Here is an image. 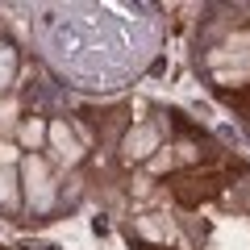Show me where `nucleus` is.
Here are the masks:
<instances>
[{"label":"nucleus","mask_w":250,"mask_h":250,"mask_svg":"<svg viewBox=\"0 0 250 250\" xmlns=\"http://www.w3.org/2000/svg\"><path fill=\"white\" fill-rule=\"evenodd\" d=\"M229 179H233L229 167H217V163H196V167L171 171V175H167V192H171L184 208H200V205H208L213 196H221L225 188H229Z\"/></svg>","instance_id":"f257e3e1"},{"label":"nucleus","mask_w":250,"mask_h":250,"mask_svg":"<svg viewBox=\"0 0 250 250\" xmlns=\"http://www.w3.org/2000/svg\"><path fill=\"white\" fill-rule=\"evenodd\" d=\"M159 142V134L154 129H138V134H129V142H125V150H129V159H142V154H150V146Z\"/></svg>","instance_id":"f03ea898"},{"label":"nucleus","mask_w":250,"mask_h":250,"mask_svg":"<svg viewBox=\"0 0 250 250\" xmlns=\"http://www.w3.org/2000/svg\"><path fill=\"white\" fill-rule=\"evenodd\" d=\"M221 100H225V104H233V108H242V113H250V88H233V92H221Z\"/></svg>","instance_id":"7ed1b4c3"},{"label":"nucleus","mask_w":250,"mask_h":250,"mask_svg":"<svg viewBox=\"0 0 250 250\" xmlns=\"http://www.w3.org/2000/svg\"><path fill=\"white\" fill-rule=\"evenodd\" d=\"M50 138H54V142L62 146V154H67V159H75V138L67 134V129H62V125H50Z\"/></svg>","instance_id":"20e7f679"},{"label":"nucleus","mask_w":250,"mask_h":250,"mask_svg":"<svg viewBox=\"0 0 250 250\" xmlns=\"http://www.w3.org/2000/svg\"><path fill=\"white\" fill-rule=\"evenodd\" d=\"M9 71H13V54H9V50H0V83L9 80Z\"/></svg>","instance_id":"39448f33"},{"label":"nucleus","mask_w":250,"mask_h":250,"mask_svg":"<svg viewBox=\"0 0 250 250\" xmlns=\"http://www.w3.org/2000/svg\"><path fill=\"white\" fill-rule=\"evenodd\" d=\"M9 184H13V179H9V175H0V200H9V192H13V188H9Z\"/></svg>","instance_id":"423d86ee"},{"label":"nucleus","mask_w":250,"mask_h":250,"mask_svg":"<svg viewBox=\"0 0 250 250\" xmlns=\"http://www.w3.org/2000/svg\"><path fill=\"white\" fill-rule=\"evenodd\" d=\"M134 250H175V246H154V242H134Z\"/></svg>","instance_id":"0eeeda50"}]
</instances>
